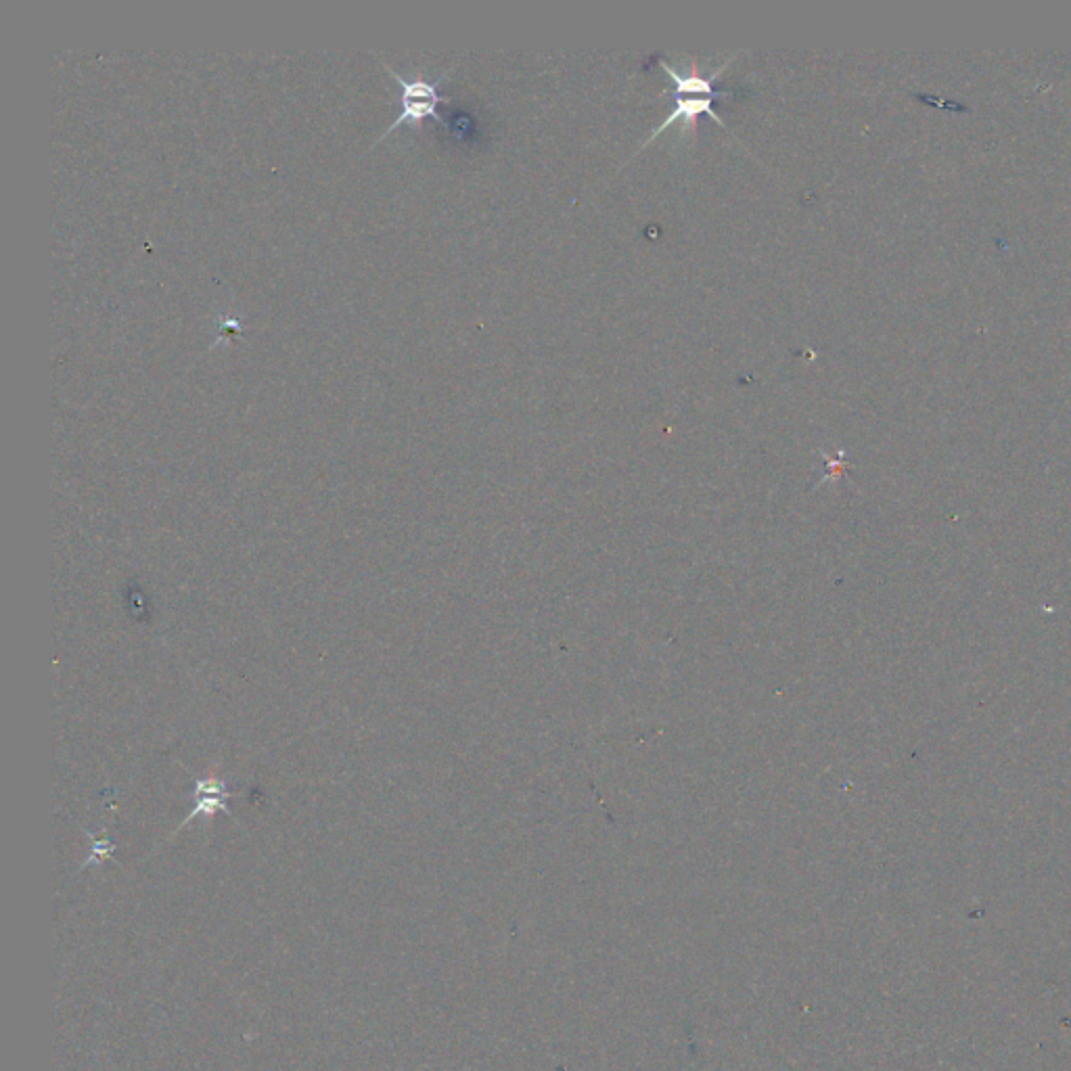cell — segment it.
<instances>
[{"label":"cell","instance_id":"cell-1","mask_svg":"<svg viewBox=\"0 0 1071 1071\" xmlns=\"http://www.w3.org/2000/svg\"><path fill=\"white\" fill-rule=\"evenodd\" d=\"M231 789L229 785H226V781L218 779V777H210V779H195V808L191 810L189 816H185V820H182L180 829H185V825H189L191 820H195L197 816L201 818H210L218 812H226L231 814L229 810V797H231Z\"/></svg>","mask_w":1071,"mask_h":1071},{"label":"cell","instance_id":"cell-2","mask_svg":"<svg viewBox=\"0 0 1071 1071\" xmlns=\"http://www.w3.org/2000/svg\"><path fill=\"white\" fill-rule=\"evenodd\" d=\"M674 101H676L674 111L670 113V116L662 124L655 128V132L651 134V139L645 141V145H649L653 139H657V136L662 134V130H666L674 122H685V128H697V118L699 116H710L714 122H718L720 126L726 128V124L722 122V118L718 116L716 109H714V99H710V97H693V99H674Z\"/></svg>","mask_w":1071,"mask_h":1071},{"label":"cell","instance_id":"cell-3","mask_svg":"<svg viewBox=\"0 0 1071 1071\" xmlns=\"http://www.w3.org/2000/svg\"><path fill=\"white\" fill-rule=\"evenodd\" d=\"M733 61V59H731ZM728 61V63H731ZM728 63L724 67H728ZM659 65L664 67V72L672 78L674 86L668 95H672L674 99H678L680 95H705L710 99H720V97H731V90H716L714 88V82L718 80V76L724 72V67H720V70L716 74H712L710 78H701L697 72H691L689 76H680L674 67L666 61V59H659Z\"/></svg>","mask_w":1071,"mask_h":1071},{"label":"cell","instance_id":"cell-4","mask_svg":"<svg viewBox=\"0 0 1071 1071\" xmlns=\"http://www.w3.org/2000/svg\"><path fill=\"white\" fill-rule=\"evenodd\" d=\"M381 63H383L385 70L396 78V82L400 86V93H402L400 99H419V101H436V103L450 101L448 97H442L440 90H438V84L444 80V76H440V80L434 84V82H427L421 74H417L413 78H406L400 72H396L392 65H387L383 59H381Z\"/></svg>","mask_w":1071,"mask_h":1071},{"label":"cell","instance_id":"cell-5","mask_svg":"<svg viewBox=\"0 0 1071 1071\" xmlns=\"http://www.w3.org/2000/svg\"><path fill=\"white\" fill-rule=\"evenodd\" d=\"M84 833H86V835H88L90 839H93V835H90L88 831H84ZM111 852H113V846H111V843H109L107 839H101V841H99V839H93V856H90V858H88V862H86V864H90V862H93L95 858L103 860V858H107V856H109Z\"/></svg>","mask_w":1071,"mask_h":1071}]
</instances>
